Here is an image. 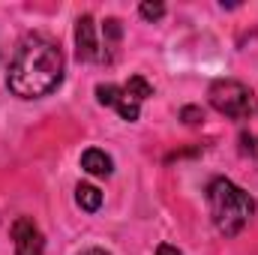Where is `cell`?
I'll return each instance as SVG.
<instances>
[{
    "label": "cell",
    "instance_id": "cell-5",
    "mask_svg": "<svg viewBox=\"0 0 258 255\" xmlns=\"http://www.w3.org/2000/svg\"><path fill=\"white\" fill-rule=\"evenodd\" d=\"M12 243H15V255H42L45 252V240L39 225L30 216H18L12 222Z\"/></svg>",
    "mask_w": 258,
    "mask_h": 255
},
{
    "label": "cell",
    "instance_id": "cell-9",
    "mask_svg": "<svg viewBox=\"0 0 258 255\" xmlns=\"http://www.w3.org/2000/svg\"><path fill=\"white\" fill-rule=\"evenodd\" d=\"M114 108H117V114H120L123 120H129V123H132V120H138V114H141V102H138V99H132L126 90H120V99H117V105H114Z\"/></svg>",
    "mask_w": 258,
    "mask_h": 255
},
{
    "label": "cell",
    "instance_id": "cell-2",
    "mask_svg": "<svg viewBox=\"0 0 258 255\" xmlns=\"http://www.w3.org/2000/svg\"><path fill=\"white\" fill-rule=\"evenodd\" d=\"M207 207H210V219L216 225L219 234L225 237H237L249 219L255 216V201L249 192H243L237 183H231L228 177H213L207 186Z\"/></svg>",
    "mask_w": 258,
    "mask_h": 255
},
{
    "label": "cell",
    "instance_id": "cell-13",
    "mask_svg": "<svg viewBox=\"0 0 258 255\" xmlns=\"http://www.w3.org/2000/svg\"><path fill=\"white\" fill-rule=\"evenodd\" d=\"M183 117H186L189 126H198V123L204 120V111H198V108H183Z\"/></svg>",
    "mask_w": 258,
    "mask_h": 255
},
{
    "label": "cell",
    "instance_id": "cell-1",
    "mask_svg": "<svg viewBox=\"0 0 258 255\" xmlns=\"http://www.w3.org/2000/svg\"><path fill=\"white\" fill-rule=\"evenodd\" d=\"M66 72L63 51L48 36H24L9 60L6 87L18 99H39L60 87Z\"/></svg>",
    "mask_w": 258,
    "mask_h": 255
},
{
    "label": "cell",
    "instance_id": "cell-10",
    "mask_svg": "<svg viewBox=\"0 0 258 255\" xmlns=\"http://www.w3.org/2000/svg\"><path fill=\"white\" fill-rule=\"evenodd\" d=\"M123 90H126L132 99H138V102H144L147 96H153V87H150L147 78H141V75H132L126 84H123Z\"/></svg>",
    "mask_w": 258,
    "mask_h": 255
},
{
    "label": "cell",
    "instance_id": "cell-14",
    "mask_svg": "<svg viewBox=\"0 0 258 255\" xmlns=\"http://www.w3.org/2000/svg\"><path fill=\"white\" fill-rule=\"evenodd\" d=\"M156 255H183L177 246H171V243H162L159 249H156Z\"/></svg>",
    "mask_w": 258,
    "mask_h": 255
},
{
    "label": "cell",
    "instance_id": "cell-15",
    "mask_svg": "<svg viewBox=\"0 0 258 255\" xmlns=\"http://www.w3.org/2000/svg\"><path fill=\"white\" fill-rule=\"evenodd\" d=\"M78 255H108V252H105V249H96V246H93V249H84V252H78Z\"/></svg>",
    "mask_w": 258,
    "mask_h": 255
},
{
    "label": "cell",
    "instance_id": "cell-4",
    "mask_svg": "<svg viewBox=\"0 0 258 255\" xmlns=\"http://www.w3.org/2000/svg\"><path fill=\"white\" fill-rule=\"evenodd\" d=\"M75 54L84 63H105V51H102V39H99V24L93 21V15H81L75 21Z\"/></svg>",
    "mask_w": 258,
    "mask_h": 255
},
{
    "label": "cell",
    "instance_id": "cell-8",
    "mask_svg": "<svg viewBox=\"0 0 258 255\" xmlns=\"http://www.w3.org/2000/svg\"><path fill=\"white\" fill-rule=\"evenodd\" d=\"M120 36H123L120 21H117V18H108V21L102 24V51H105V60H111V54H114V48H117Z\"/></svg>",
    "mask_w": 258,
    "mask_h": 255
},
{
    "label": "cell",
    "instance_id": "cell-3",
    "mask_svg": "<svg viewBox=\"0 0 258 255\" xmlns=\"http://www.w3.org/2000/svg\"><path fill=\"white\" fill-rule=\"evenodd\" d=\"M207 99H210V105H213L219 114H225V117H231V120H246V117H252L258 111L255 93H252L243 81H234V78H219V81H213L210 90H207Z\"/></svg>",
    "mask_w": 258,
    "mask_h": 255
},
{
    "label": "cell",
    "instance_id": "cell-7",
    "mask_svg": "<svg viewBox=\"0 0 258 255\" xmlns=\"http://www.w3.org/2000/svg\"><path fill=\"white\" fill-rule=\"evenodd\" d=\"M75 201H78L81 210L96 213V210L102 207V192L96 189V186H90V183H78V186H75Z\"/></svg>",
    "mask_w": 258,
    "mask_h": 255
},
{
    "label": "cell",
    "instance_id": "cell-11",
    "mask_svg": "<svg viewBox=\"0 0 258 255\" xmlns=\"http://www.w3.org/2000/svg\"><path fill=\"white\" fill-rule=\"evenodd\" d=\"M120 90H123V87H117V84H96V99H99V105L114 108L117 99H120Z\"/></svg>",
    "mask_w": 258,
    "mask_h": 255
},
{
    "label": "cell",
    "instance_id": "cell-6",
    "mask_svg": "<svg viewBox=\"0 0 258 255\" xmlns=\"http://www.w3.org/2000/svg\"><path fill=\"white\" fill-rule=\"evenodd\" d=\"M81 168H84L87 174H93V177H108V174L114 171V162H111V156H108L105 150L90 147V150L81 153Z\"/></svg>",
    "mask_w": 258,
    "mask_h": 255
},
{
    "label": "cell",
    "instance_id": "cell-12",
    "mask_svg": "<svg viewBox=\"0 0 258 255\" xmlns=\"http://www.w3.org/2000/svg\"><path fill=\"white\" fill-rule=\"evenodd\" d=\"M138 12H141V18H147V21H159V18L165 15V6H162V3H150V0H147V3H141V6H138Z\"/></svg>",
    "mask_w": 258,
    "mask_h": 255
}]
</instances>
